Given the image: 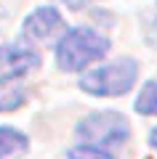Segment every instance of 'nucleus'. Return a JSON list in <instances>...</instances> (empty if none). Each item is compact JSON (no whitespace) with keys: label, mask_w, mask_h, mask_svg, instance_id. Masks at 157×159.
<instances>
[{"label":"nucleus","mask_w":157,"mask_h":159,"mask_svg":"<svg viewBox=\"0 0 157 159\" xmlns=\"http://www.w3.org/2000/svg\"><path fill=\"white\" fill-rule=\"evenodd\" d=\"M61 29H64V19L56 8H51V6L35 8L22 24V32L27 40H48L56 32H61Z\"/></svg>","instance_id":"obj_5"},{"label":"nucleus","mask_w":157,"mask_h":159,"mask_svg":"<svg viewBox=\"0 0 157 159\" xmlns=\"http://www.w3.org/2000/svg\"><path fill=\"white\" fill-rule=\"evenodd\" d=\"M27 101V90L19 80H0V111H13Z\"/></svg>","instance_id":"obj_7"},{"label":"nucleus","mask_w":157,"mask_h":159,"mask_svg":"<svg viewBox=\"0 0 157 159\" xmlns=\"http://www.w3.org/2000/svg\"><path fill=\"white\" fill-rule=\"evenodd\" d=\"M77 138L99 146H123L130 135V125L120 111H93L83 117L75 127Z\"/></svg>","instance_id":"obj_3"},{"label":"nucleus","mask_w":157,"mask_h":159,"mask_svg":"<svg viewBox=\"0 0 157 159\" xmlns=\"http://www.w3.org/2000/svg\"><path fill=\"white\" fill-rule=\"evenodd\" d=\"M40 66V56L29 48H0V80H22Z\"/></svg>","instance_id":"obj_4"},{"label":"nucleus","mask_w":157,"mask_h":159,"mask_svg":"<svg viewBox=\"0 0 157 159\" xmlns=\"http://www.w3.org/2000/svg\"><path fill=\"white\" fill-rule=\"evenodd\" d=\"M67 8H72V11H83V8H88L91 3H96V0H61Z\"/></svg>","instance_id":"obj_10"},{"label":"nucleus","mask_w":157,"mask_h":159,"mask_svg":"<svg viewBox=\"0 0 157 159\" xmlns=\"http://www.w3.org/2000/svg\"><path fill=\"white\" fill-rule=\"evenodd\" d=\"M136 77H139V64H136V58L125 56L112 64H104L99 69L85 72L80 77V90H85L88 96H101V98L123 96L133 88Z\"/></svg>","instance_id":"obj_2"},{"label":"nucleus","mask_w":157,"mask_h":159,"mask_svg":"<svg viewBox=\"0 0 157 159\" xmlns=\"http://www.w3.org/2000/svg\"><path fill=\"white\" fill-rule=\"evenodd\" d=\"M67 157L69 159H112L104 148H99V146H75V148L67 151Z\"/></svg>","instance_id":"obj_9"},{"label":"nucleus","mask_w":157,"mask_h":159,"mask_svg":"<svg viewBox=\"0 0 157 159\" xmlns=\"http://www.w3.org/2000/svg\"><path fill=\"white\" fill-rule=\"evenodd\" d=\"M109 51V37L91 27H75L56 43V64L64 72H80L88 64L104 58Z\"/></svg>","instance_id":"obj_1"},{"label":"nucleus","mask_w":157,"mask_h":159,"mask_svg":"<svg viewBox=\"0 0 157 159\" xmlns=\"http://www.w3.org/2000/svg\"><path fill=\"white\" fill-rule=\"evenodd\" d=\"M29 141L24 133H19L16 127H6L0 125V159H13V157H22L27 151Z\"/></svg>","instance_id":"obj_6"},{"label":"nucleus","mask_w":157,"mask_h":159,"mask_svg":"<svg viewBox=\"0 0 157 159\" xmlns=\"http://www.w3.org/2000/svg\"><path fill=\"white\" fill-rule=\"evenodd\" d=\"M133 109L139 114H144V117H157V82L155 80H149V82L141 85V93L136 98Z\"/></svg>","instance_id":"obj_8"},{"label":"nucleus","mask_w":157,"mask_h":159,"mask_svg":"<svg viewBox=\"0 0 157 159\" xmlns=\"http://www.w3.org/2000/svg\"><path fill=\"white\" fill-rule=\"evenodd\" d=\"M149 143H152V146H155V148H157V127H155V130H152V133H149Z\"/></svg>","instance_id":"obj_11"}]
</instances>
